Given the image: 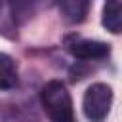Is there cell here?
<instances>
[{
	"label": "cell",
	"mask_w": 122,
	"mask_h": 122,
	"mask_svg": "<svg viewBox=\"0 0 122 122\" xmlns=\"http://www.w3.org/2000/svg\"><path fill=\"white\" fill-rule=\"evenodd\" d=\"M112 105V90L105 82H95L92 84L82 99V109L88 120L92 122H101L107 118L109 111Z\"/></svg>",
	"instance_id": "2"
},
{
	"label": "cell",
	"mask_w": 122,
	"mask_h": 122,
	"mask_svg": "<svg viewBox=\"0 0 122 122\" xmlns=\"http://www.w3.org/2000/svg\"><path fill=\"white\" fill-rule=\"evenodd\" d=\"M17 86V65L11 55L0 51V92L13 90Z\"/></svg>",
	"instance_id": "6"
},
{
	"label": "cell",
	"mask_w": 122,
	"mask_h": 122,
	"mask_svg": "<svg viewBox=\"0 0 122 122\" xmlns=\"http://www.w3.org/2000/svg\"><path fill=\"white\" fill-rule=\"evenodd\" d=\"M101 25L112 34H122V0H107L105 2Z\"/></svg>",
	"instance_id": "4"
},
{
	"label": "cell",
	"mask_w": 122,
	"mask_h": 122,
	"mask_svg": "<svg viewBox=\"0 0 122 122\" xmlns=\"http://www.w3.org/2000/svg\"><path fill=\"white\" fill-rule=\"evenodd\" d=\"M59 11L69 23H82L90 11V0H59Z\"/></svg>",
	"instance_id": "5"
},
{
	"label": "cell",
	"mask_w": 122,
	"mask_h": 122,
	"mask_svg": "<svg viewBox=\"0 0 122 122\" xmlns=\"http://www.w3.org/2000/svg\"><path fill=\"white\" fill-rule=\"evenodd\" d=\"M36 2H38V0H10L13 17L19 19V21H27V19L34 13Z\"/></svg>",
	"instance_id": "7"
},
{
	"label": "cell",
	"mask_w": 122,
	"mask_h": 122,
	"mask_svg": "<svg viewBox=\"0 0 122 122\" xmlns=\"http://www.w3.org/2000/svg\"><path fill=\"white\" fill-rule=\"evenodd\" d=\"M69 51H71L76 59L97 61V59H105V57L111 53V46H109L107 42H101V40L74 38L72 42H69Z\"/></svg>",
	"instance_id": "3"
},
{
	"label": "cell",
	"mask_w": 122,
	"mask_h": 122,
	"mask_svg": "<svg viewBox=\"0 0 122 122\" xmlns=\"http://www.w3.org/2000/svg\"><path fill=\"white\" fill-rule=\"evenodd\" d=\"M40 101L51 122H76L69 90L59 80H50L40 90Z\"/></svg>",
	"instance_id": "1"
}]
</instances>
